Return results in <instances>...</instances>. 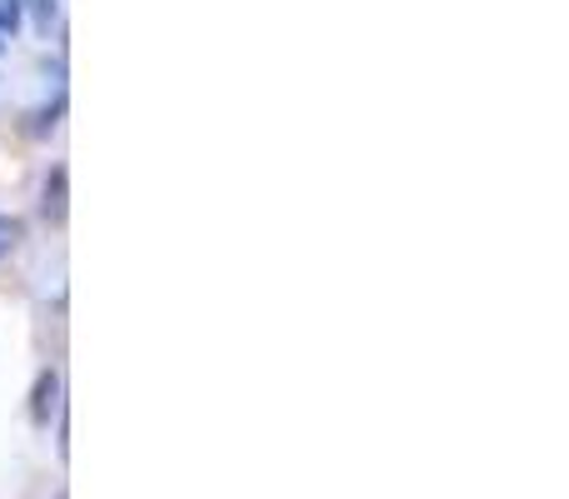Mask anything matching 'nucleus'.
Listing matches in <instances>:
<instances>
[{"label":"nucleus","instance_id":"f257e3e1","mask_svg":"<svg viewBox=\"0 0 569 499\" xmlns=\"http://www.w3.org/2000/svg\"><path fill=\"white\" fill-rule=\"evenodd\" d=\"M56 395H60V375H56V370H40V380H36V400H30V420H36V425H50Z\"/></svg>","mask_w":569,"mask_h":499},{"label":"nucleus","instance_id":"20e7f679","mask_svg":"<svg viewBox=\"0 0 569 499\" xmlns=\"http://www.w3.org/2000/svg\"><path fill=\"white\" fill-rule=\"evenodd\" d=\"M26 10H30L40 36H50V26H56V16H60V0H26Z\"/></svg>","mask_w":569,"mask_h":499},{"label":"nucleus","instance_id":"7ed1b4c3","mask_svg":"<svg viewBox=\"0 0 569 499\" xmlns=\"http://www.w3.org/2000/svg\"><path fill=\"white\" fill-rule=\"evenodd\" d=\"M60 110H66V86H56V100H50V106H40L36 116H30V136H46V130H56Z\"/></svg>","mask_w":569,"mask_h":499},{"label":"nucleus","instance_id":"f03ea898","mask_svg":"<svg viewBox=\"0 0 569 499\" xmlns=\"http://www.w3.org/2000/svg\"><path fill=\"white\" fill-rule=\"evenodd\" d=\"M66 166H56V170H50V176H46V200H40V210H46V220H56V226H60V220H66Z\"/></svg>","mask_w":569,"mask_h":499},{"label":"nucleus","instance_id":"423d86ee","mask_svg":"<svg viewBox=\"0 0 569 499\" xmlns=\"http://www.w3.org/2000/svg\"><path fill=\"white\" fill-rule=\"evenodd\" d=\"M16 240H20V220L0 216V260H6V255L16 250Z\"/></svg>","mask_w":569,"mask_h":499},{"label":"nucleus","instance_id":"39448f33","mask_svg":"<svg viewBox=\"0 0 569 499\" xmlns=\"http://www.w3.org/2000/svg\"><path fill=\"white\" fill-rule=\"evenodd\" d=\"M20 16H26V0H0V40L16 36V30H20Z\"/></svg>","mask_w":569,"mask_h":499}]
</instances>
